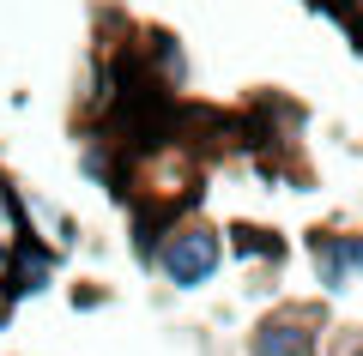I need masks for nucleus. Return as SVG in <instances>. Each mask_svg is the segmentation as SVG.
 <instances>
[{"instance_id":"f257e3e1","label":"nucleus","mask_w":363,"mask_h":356,"mask_svg":"<svg viewBox=\"0 0 363 356\" xmlns=\"http://www.w3.org/2000/svg\"><path fill=\"white\" fill-rule=\"evenodd\" d=\"M157 272H164L176 290H200V284H212V272L224 266V236L212 224H200V217H182V224L157 229Z\"/></svg>"},{"instance_id":"f03ea898","label":"nucleus","mask_w":363,"mask_h":356,"mask_svg":"<svg viewBox=\"0 0 363 356\" xmlns=\"http://www.w3.org/2000/svg\"><path fill=\"white\" fill-rule=\"evenodd\" d=\"M315 326H321L315 308H279L255 326L248 356H315Z\"/></svg>"},{"instance_id":"7ed1b4c3","label":"nucleus","mask_w":363,"mask_h":356,"mask_svg":"<svg viewBox=\"0 0 363 356\" xmlns=\"http://www.w3.org/2000/svg\"><path fill=\"white\" fill-rule=\"evenodd\" d=\"M49 278H55V248H43L37 236H18V242L0 254V290L13 296V302L49 290Z\"/></svg>"},{"instance_id":"20e7f679","label":"nucleus","mask_w":363,"mask_h":356,"mask_svg":"<svg viewBox=\"0 0 363 356\" xmlns=\"http://www.w3.org/2000/svg\"><path fill=\"white\" fill-rule=\"evenodd\" d=\"M309 254H315V278H321L327 296H339L351 278H357V248H351V236L321 229V236H309Z\"/></svg>"},{"instance_id":"39448f33","label":"nucleus","mask_w":363,"mask_h":356,"mask_svg":"<svg viewBox=\"0 0 363 356\" xmlns=\"http://www.w3.org/2000/svg\"><path fill=\"white\" fill-rule=\"evenodd\" d=\"M145 73H152V85H157V91H176L182 79H188L182 42L169 37V30H152V37H145Z\"/></svg>"},{"instance_id":"423d86ee","label":"nucleus","mask_w":363,"mask_h":356,"mask_svg":"<svg viewBox=\"0 0 363 356\" xmlns=\"http://www.w3.org/2000/svg\"><path fill=\"white\" fill-rule=\"evenodd\" d=\"M230 236H236L230 248H236L242 260H267V266H279V260H285V242H279L272 229H260V224H255V229H248V224H236Z\"/></svg>"},{"instance_id":"0eeeda50","label":"nucleus","mask_w":363,"mask_h":356,"mask_svg":"<svg viewBox=\"0 0 363 356\" xmlns=\"http://www.w3.org/2000/svg\"><path fill=\"white\" fill-rule=\"evenodd\" d=\"M6 320H13V296L0 290V326H6Z\"/></svg>"},{"instance_id":"6e6552de","label":"nucleus","mask_w":363,"mask_h":356,"mask_svg":"<svg viewBox=\"0 0 363 356\" xmlns=\"http://www.w3.org/2000/svg\"><path fill=\"white\" fill-rule=\"evenodd\" d=\"M351 248H357V272H363V236H351Z\"/></svg>"},{"instance_id":"1a4fd4ad","label":"nucleus","mask_w":363,"mask_h":356,"mask_svg":"<svg viewBox=\"0 0 363 356\" xmlns=\"http://www.w3.org/2000/svg\"><path fill=\"white\" fill-rule=\"evenodd\" d=\"M345 6H351V13H357V18H363V0H345Z\"/></svg>"}]
</instances>
